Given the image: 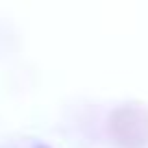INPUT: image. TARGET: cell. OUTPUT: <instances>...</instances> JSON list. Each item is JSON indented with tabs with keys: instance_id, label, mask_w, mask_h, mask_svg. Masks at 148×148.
<instances>
[{
	"instance_id": "6da1fadb",
	"label": "cell",
	"mask_w": 148,
	"mask_h": 148,
	"mask_svg": "<svg viewBox=\"0 0 148 148\" xmlns=\"http://www.w3.org/2000/svg\"><path fill=\"white\" fill-rule=\"evenodd\" d=\"M109 133L122 148L148 146V109L142 105L118 107L109 116Z\"/></svg>"
},
{
	"instance_id": "7a4b0ae2",
	"label": "cell",
	"mask_w": 148,
	"mask_h": 148,
	"mask_svg": "<svg viewBox=\"0 0 148 148\" xmlns=\"http://www.w3.org/2000/svg\"><path fill=\"white\" fill-rule=\"evenodd\" d=\"M35 148H50V146H44V144H37Z\"/></svg>"
}]
</instances>
